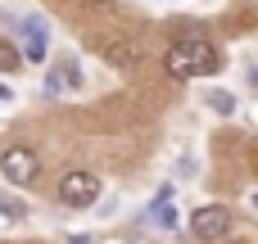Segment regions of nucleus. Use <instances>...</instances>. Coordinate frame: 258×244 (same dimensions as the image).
Here are the masks:
<instances>
[{
	"label": "nucleus",
	"mask_w": 258,
	"mask_h": 244,
	"mask_svg": "<svg viewBox=\"0 0 258 244\" xmlns=\"http://www.w3.org/2000/svg\"><path fill=\"white\" fill-rule=\"evenodd\" d=\"M168 77H177V82H190V77H209V72H218V63H222V54H218V45L209 41V36H181V41H172L168 45Z\"/></svg>",
	"instance_id": "nucleus-1"
},
{
	"label": "nucleus",
	"mask_w": 258,
	"mask_h": 244,
	"mask_svg": "<svg viewBox=\"0 0 258 244\" xmlns=\"http://www.w3.org/2000/svg\"><path fill=\"white\" fill-rule=\"evenodd\" d=\"M95 199H100V177H95V172L73 168V172L59 177V204H68V208H91Z\"/></svg>",
	"instance_id": "nucleus-2"
},
{
	"label": "nucleus",
	"mask_w": 258,
	"mask_h": 244,
	"mask_svg": "<svg viewBox=\"0 0 258 244\" xmlns=\"http://www.w3.org/2000/svg\"><path fill=\"white\" fill-rule=\"evenodd\" d=\"M0 172H5L14 186H32L36 172H41V158H36V149H27V145H9V149L0 154Z\"/></svg>",
	"instance_id": "nucleus-3"
},
{
	"label": "nucleus",
	"mask_w": 258,
	"mask_h": 244,
	"mask_svg": "<svg viewBox=\"0 0 258 244\" xmlns=\"http://www.w3.org/2000/svg\"><path fill=\"white\" fill-rule=\"evenodd\" d=\"M231 231V213L222 208V204H204V208H195V217H190V235H200V240H222Z\"/></svg>",
	"instance_id": "nucleus-4"
},
{
	"label": "nucleus",
	"mask_w": 258,
	"mask_h": 244,
	"mask_svg": "<svg viewBox=\"0 0 258 244\" xmlns=\"http://www.w3.org/2000/svg\"><path fill=\"white\" fill-rule=\"evenodd\" d=\"M23 59L27 63H45L50 59V36L41 18H23Z\"/></svg>",
	"instance_id": "nucleus-5"
},
{
	"label": "nucleus",
	"mask_w": 258,
	"mask_h": 244,
	"mask_svg": "<svg viewBox=\"0 0 258 244\" xmlns=\"http://www.w3.org/2000/svg\"><path fill=\"white\" fill-rule=\"evenodd\" d=\"M82 86V68H77V59H59L50 72H45V91L50 95H73Z\"/></svg>",
	"instance_id": "nucleus-6"
},
{
	"label": "nucleus",
	"mask_w": 258,
	"mask_h": 244,
	"mask_svg": "<svg viewBox=\"0 0 258 244\" xmlns=\"http://www.w3.org/2000/svg\"><path fill=\"white\" fill-rule=\"evenodd\" d=\"M18 63H23V50H14L9 41H0V72L5 68H18Z\"/></svg>",
	"instance_id": "nucleus-7"
},
{
	"label": "nucleus",
	"mask_w": 258,
	"mask_h": 244,
	"mask_svg": "<svg viewBox=\"0 0 258 244\" xmlns=\"http://www.w3.org/2000/svg\"><path fill=\"white\" fill-rule=\"evenodd\" d=\"M209 104H213L218 113H231V109H236V100H231L227 91H213V95H209Z\"/></svg>",
	"instance_id": "nucleus-8"
},
{
	"label": "nucleus",
	"mask_w": 258,
	"mask_h": 244,
	"mask_svg": "<svg viewBox=\"0 0 258 244\" xmlns=\"http://www.w3.org/2000/svg\"><path fill=\"white\" fill-rule=\"evenodd\" d=\"M254 86H258V68H254Z\"/></svg>",
	"instance_id": "nucleus-9"
},
{
	"label": "nucleus",
	"mask_w": 258,
	"mask_h": 244,
	"mask_svg": "<svg viewBox=\"0 0 258 244\" xmlns=\"http://www.w3.org/2000/svg\"><path fill=\"white\" fill-rule=\"evenodd\" d=\"M91 5H104V0H91Z\"/></svg>",
	"instance_id": "nucleus-10"
},
{
	"label": "nucleus",
	"mask_w": 258,
	"mask_h": 244,
	"mask_svg": "<svg viewBox=\"0 0 258 244\" xmlns=\"http://www.w3.org/2000/svg\"><path fill=\"white\" fill-rule=\"evenodd\" d=\"M254 204H258V195H254Z\"/></svg>",
	"instance_id": "nucleus-11"
}]
</instances>
